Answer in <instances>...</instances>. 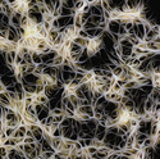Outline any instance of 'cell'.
<instances>
[{
  "label": "cell",
  "instance_id": "cell-1",
  "mask_svg": "<svg viewBox=\"0 0 160 159\" xmlns=\"http://www.w3.org/2000/svg\"><path fill=\"white\" fill-rule=\"evenodd\" d=\"M119 28H120V23H119L118 19H110V21L108 22L106 31H108L110 35H118Z\"/></svg>",
  "mask_w": 160,
  "mask_h": 159
},
{
  "label": "cell",
  "instance_id": "cell-2",
  "mask_svg": "<svg viewBox=\"0 0 160 159\" xmlns=\"http://www.w3.org/2000/svg\"><path fill=\"white\" fill-rule=\"evenodd\" d=\"M7 41L12 42V44H17L19 41V36L17 34V28H14L13 26H9L8 32H7Z\"/></svg>",
  "mask_w": 160,
  "mask_h": 159
},
{
  "label": "cell",
  "instance_id": "cell-3",
  "mask_svg": "<svg viewBox=\"0 0 160 159\" xmlns=\"http://www.w3.org/2000/svg\"><path fill=\"white\" fill-rule=\"evenodd\" d=\"M59 93V89L55 86V85H50V86H45V90H44V94L46 95V97L49 100L53 99V97H55L58 95Z\"/></svg>",
  "mask_w": 160,
  "mask_h": 159
},
{
  "label": "cell",
  "instance_id": "cell-4",
  "mask_svg": "<svg viewBox=\"0 0 160 159\" xmlns=\"http://www.w3.org/2000/svg\"><path fill=\"white\" fill-rule=\"evenodd\" d=\"M105 96V99L108 100V101H113V103H120V100H122V95L120 94H117V93H113V91H109L108 94H105L104 95Z\"/></svg>",
  "mask_w": 160,
  "mask_h": 159
},
{
  "label": "cell",
  "instance_id": "cell-5",
  "mask_svg": "<svg viewBox=\"0 0 160 159\" xmlns=\"http://www.w3.org/2000/svg\"><path fill=\"white\" fill-rule=\"evenodd\" d=\"M117 109H119V104L118 103H113V101H108L105 105H104V114H109Z\"/></svg>",
  "mask_w": 160,
  "mask_h": 159
},
{
  "label": "cell",
  "instance_id": "cell-6",
  "mask_svg": "<svg viewBox=\"0 0 160 159\" xmlns=\"http://www.w3.org/2000/svg\"><path fill=\"white\" fill-rule=\"evenodd\" d=\"M61 143H63V139L61 137H51L50 140V145L54 151H59L61 149Z\"/></svg>",
  "mask_w": 160,
  "mask_h": 159
},
{
  "label": "cell",
  "instance_id": "cell-7",
  "mask_svg": "<svg viewBox=\"0 0 160 159\" xmlns=\"http://www.w3.org/2000/svg\"><path fill=\"white\" fill-rule=\"evenodd\" d=\"M72 42H75L76 45L81 46L82 49H87V46L90 44V39H81V37H78V36H76V37L72 40Z\"/></svg>",
  "mask_w": 160,
  "mask_h": 159
},
{
  "label": "cell",
  "instance_id": "cell-8",
  "mask_svg": "<svg viewBox=\"0 0 160 159\" xmlns=\"http://www.w3.org/2000/svg\"><path fill=\"white\" fill-rule=\"evenodd\" d=\"M82 50L83 49L81 46H78V45L75 44V42H72V44L69 45V48H68V54L69 55H79V54L82 53Z\"/></svg>",
  "mask_w": 160,
  "mask_h": 159
},
{
  "label": "cell",
  "instance_id": "cell-9",
  "mask_svg": "<svg viewBox=\"0 0 160 159\" xmlns=\"http://www.w3.org/2000/svg\"><path fill=\"white\" fill-rule=\"evenodd\" d=\"M21 17H22V14H19V13H13V16L10 17V26H13L14 28H17V27H19L21 26Z\"/></svg>",
  "mask_w": 160,
  "mask_h": 159
},
{
  "label": "cell",
  "instance_id": "cell-10",
  "mask_svg": "<svg viewBox=\"0 0 160 159\" xmlns=\"http://www.w3.org/2000/svg\"><path fill=\"white\" fill-rule=\"evenodd\" d=\"M49 115H50V109H49V107L47 105H44V108L41 109V112H39L37 113V121L40 122V121H44V119H46Z\"/></svg>",
  "mask_w": 160,
  "mask_h": 159
},
{
  "label": "cell",
  "instance_id": "cell-11",
  "mask_svg": "<svg viewBox=\"0 0 160 159\" xmlns=\"http://www.w3.org/2000/svg\"><path fill=\"white\" fill-rule=\"evenodd\" d=\"M10 99H9V96H8V93L5 91V93H2L0 94V105H3V107H7V108H10Z\"/></svg>",
  "mask_w": 160,
  "mask_h": 159
},
{
  "label": "cell",
  "instance_id": "cell-12",
  "mask_svg": "<svg viewBox=\"0 0 160 159\" xmlns=\"http://www.w3.org/2000/svg\"><path fill=\"white\" fill-rule=\"evenodd\" d=\"M149 97H150L152 101L158 103V101H159V97H160V87H152V91L150 93Z\"/></svg>",
  "mask_w": 160,
  "mask_h": 159
},
{
  "label": "cell",
  "instance_id": "cell-13",
  "mask_svg": "<svg viewBox=\"0 0 160 159\" xmlns=\"http://www.w3.org/2000/svg\"><path fill=\"white\" fill-rule=\"evenodd\" d=\"M146 50L152 51V53H159V50H160V45L155 44V42H154V41L146 42Z\"/></svg>",
  "mask_w": 160,
  "mask_h": 159
},
{
  "label": "cell",
  "instance_id": "cell-14",
  "mask_svg": "<svg viewBox=\"0 0 160 159\" xmlns=\"http://www.w3.org/2000/svg\"><path fill=\"white\" fill-rule=\"evenodd\" d=\"M31 57H32V63L35 65H39L41 64V55H40V53L37 51H35V50H31Z\"/></svg>",
  "mask_w": 160,
  "mask_h": 159
},
{
  "label": "cell",
  "instance_id": "cell-15",
  "mask_svg": "<svg viewBox=\"0 0 160 159\" xmlns=\"http://www.w3.org/2000/svg\"><path fill=\"white\" fill-rule=\"evenodd\" d=\"M35 101L39 103V104H42V105H47L49 99L46 97L45 94H40V95H36V96H35Z\"/></svg>",
  "mask_w": 160,
  "mask_h": 159
},
{
  "label": "cell",
  "instance_id": "cell-16",
  "mask_svg": "<svg viewBox=\"0 0 160 159\" xmlns=\"http://www.w3.org/2000/svg\"><path fill=\"white\" fill-rule=\"evenodd\" d=\"M110 72L113 73V77H114L115 80H118V78L122 76V73H123V67H122V65H115Z\"/></svg>",
  "mask_w": 160,
  "mask_h": 159
},
{
  "label": "cell",
  "instance_id": "cell-17",
  "mask_svg": "<svg viewBox=\"0 0 160 159\" xmlns=\"http://www.w3.org/2000/svg\"><path fill=\"white\" fill-rule=\"evenodd\" d=\"M63 62H64V57H61V55H59V54H58V55L53 59L51 65L55 67V68H59V67H60L61 64H63Z\"/></svg>",
  "mask_w": 160,
  "mask_h": 159
},
{
  "label": "cell",
  "instance_id": "cell-18",
  "mask_svg": "<svg viewBox=\"0 0 160 159\" xmlns=\"http://www.w3.org/2000/svg\"><path fill=\"white\" fill-rule=\"evenodd\" d=\"M79 85H81V81H79V80H77V78H73L72 81L68 83L67 89H68V90H76V89L79 87Z\"/></svg>",
  "mask_w": 160,
  "mask_h": 159
},
{
  "label": "cell",
  "instance_id": "cell-19",
  "mask_svg": "<svg viewBox=\"0 0 160 159\" xmlns=\"http://www.w3.org/2000/svg\"><path fill=\"white\" fill-rule=\"evenodd\" d=\"M138 86H140V85H138V82L136 81V80H131V81L126 82V85H124V87H123V89H127V90H132V89H137Z\"/></svg>",
  "mask_w": 160,
  "mask_h": 159
},
{
  "label": "cell",
  "instance_id": "cell-20",
  "mask_svg": "<svg viewBox=\"0 0 160 159\" xmlns=\"http://www.w3.org/2000/svg\"><path fill=\"white\" fill-rule=\"evenodd\" d=\"M86 125H87V127L90 128L91 131H95L96 130V127H97V125H99V122H97L95 118H91V119H89L87 122H85Z\"/></svg>",
  "mask_w": 160,
  "mask_h": 159
},
{
  "label": "cell",
  "instance_id": "cell-21",
  "mask_svg": "<svg viewBox=\"0 0 160 159\" xmlns=\"http://www.w3.org/2000/svg\"><path fill=\"white\" fill-rule=\"evenodd\" d=\"M54 153L55 151H42L41 154L39 155V159H51L54 157Z\"/></svg>",
  "mask_w": 160,
  "mask_h": 159
},
{
  "label": "cell",
  "instance_id": "cell-22",
  "mask_svg": "<svg viewBox=\"0 0 160 159\" xmlns=\"http://www.w3.org/2000/svg\"><path fill=\"white\" fill-rule=\"evenodd\" d=\"M86 5V2L85 0H81V2H75V10L77 12V13H79V12L82 10V8Z\"/></svg>",
  "mask_w": 160,
  "mask_h": 159
},
{
  "label": "cell",
  "instance_id": "cell-23",
  "mask_svg": "<svg viewBox=\"0 0 160 159\" xmlns=\"http://www.w3.org/2000/svg\"><path fill=\"white\" fill-rule=\"evenodd\" d=\"M61 7L68 8V9H75V2H72V0H64V2H61Z\"/></svg>",
  "mask_w": 160,
  "mask_h": 159
},
{
  "label": "cell",
  "instance_id": "cell-24",
  "mask_svg": "<svg viewBox=\"0 0 160 159\" xmlns=\"http://www.w3.org/2000/svg\"><path fill=\"white\" fill-rule=\"evenodd\" d=\"M14 131H16V128H12V127H4V133L7 135V137H13L14 135Z\"/></svg>",
  "mask_w": 160,
  "mask_h": 159
},
{
  "label": "cell",
  "instance_id": "cell-25",
  "mask_svg": "<svg viewBox=\"0 0 160 159\" xmlns=\"http://www.w3.org/2000/svg\"><path fill=\"white\" fill-rule=\"evenodd\" d=\"M106 103H108V100L105 99V96L103 95L101 97H99V99L96 100V103H95V105H97V107H103V108H104V105H105ZM95 105H94V107H95Z\"/></svg>",
  "mask_w": 160,
  "mask_h": 159
},
{
  "label": "cell",
  "instance_id": "cell-26",
  "mask_svg": "<svg viewBox=\"0 0 160 159\" xmlns=\"http://www.w3.org/2000/svg\"><path fill=\"white\" fill-rule=\"evenodd\" d=\"M97 151V149L95 148V146H89V148H86V149H83V153L85 154H87V155H92V154H95V153Z\"/></svg>",
  "mask_w": 160,
  "mask_h": 159
},
{
  "label": "cell",
  "instance_id": "cell-27",
  "mask_svg": "<svg viewBox=\"0 0 160 159\" xmlns=\"http://www.w3.org/2000/svg\"><path fill=\"white\" fill-rule=\"evenodd\" d=\"M5 158H8V150L5 146H0V159H5Z\"/></svg>",
  "mask_w": 160,
  "mask_h": 159
},
{
  "label": "cell",
  "instance_id": "cell-28",
  "mask_svg": "<svg viewBox=\"0 0 160 159\" xmlns=\"http://www.w3.org/2000/svg\"><path fill=\"white\" fill-rule=\"evenodd\" d=\"M44 90H45V86L42 83L40 85H36V91H35V96L36 95H40V94H44Z\"/></svg>",
  "mask_w": 160,
  "mask_h": 159
},
{
  "label": "cell",
  "instance_id": "cell-29",
  "mask_svg": "<svg viewBox=\"0 0 160 159\" xmlns=\"http://www.w3.org/2000/svg\"><path fill=\"white\" fill-rule=\"evenodd\" d=\"M120 90H122V87L119 86L118 83H117V80H115V82L112 85V89H110V91H113V93H117V94H119L120 93Z\"/></svg>",
  "mask_w": 160,
  "mask_h": 159
},
{
  "label": "cell",
  "instance_id": "cell-30",
  "mask_svg": "<svg viewBox=\"0 0 160 159\" xmlns=\"http://www.w3.org/2000/svg\"><path fill=\"white\" fill-rule=\"evenodd\" d=\"M92 146H95L96 149H100V148H103L104 146V143L103 141H99V140H96L95 137L92 139Z\"/></svg>",
  "mask_w": 160,
  "mask_h": 159
},
{
  "label": "cell",
  "instance_id": "cell-31",
  "mask_svg": "<svg viewBox=\"0 0 160 159\" xmlns=\"http://www.w3.org/2000/svg\"><path fill=\"white\" fill-rule=\"evenodd\" d=\"M106 132L113 133V135H118V126H110L106 128Z\"/></svg>",
  "mask_w": 160,
  "mask_h": 159
},
{
  "label": "cell",
  "instance_id": "cell-32",
  "mask_svg": "<svg viewBox=\"0 0 160 159\" xmlns=\"http://www.w3.org/2000/svg\"><path fill=\"white\" fill-rule=\"evenodd\" d=\"M50 114L51 115H60V114H64V111L61 108H55L53 111H50Z\"/></svg>",
  "mask_w": 160,
  "mask_h": 159
},
{
  "label": "cell",
  "instance_id": "cell-33",
  "mask_svg": "<svg viewBox=\"0 0 160 159\" xmlns=\"http://www.w3.org/2000/svg\"><path fill=\"white\" fill-rule=\"evenodd\" d=\"M35 143L36 141H35L33 137H26V136H24L23 141H22V144H24V145H31V144H35Z\"/></svg>",
  "mask_w": 160,
  "mask_h": 159
},
{
  "label": "cell",
  "instance_id": "cell-34",
  "mask_svg": "<svg viewBox=\"0 0 160 159\" xmlns=\"http://www.w3.org/2000/svg\"><path fill=\"white\" fill-rule=\"evenodd\" d=\"M50 135H51V137H61V130H60V127L57 128V130L51 131Z\"/></svg>",
  "mask_w": 160,
  "mask_h": 159
},
{
  "label": "cell",
  "instance_id": "cell-35",
  "mask_svg": "<svg viewBox=\"0 0 160 159\" xmlns=\"http://www.w3.org/2000/svg\"><path fill=\"white\" fill-rule=\"evenodd\" d=\"M77 36L78 37H81V39H89V36H87V32L85 31V30H79V31H77Z\"/></svg>",
  "mask_w": 160,
  "mask_h": 159
},
{
  "label": "cell",
  "instance_id": "cell-36",
  "mask_svg": "<svg viewBox=\"0 0 160 159\" xmlns=\"http://www.w3.org/2000/svg\"><path fill=\"white\" fill-rule=\"evenodd\" d=\"M123 27H124V30H126L127 32H130L131 30L133 28V23H132L131 21H128V22H126L124 24H123Z\"/></svg>",
  "mask_w": 160,
  "mask_h": 159
},
{
  "label": "cell",
  "instance_id": "cell-37",
  "mask_svg": "<svg viewBox=\"0 0 160 159\" xmlns=\"http://www.w3.org/2000/svg\"><path fill=\"white\" fill-rule=\"evenodd\" d=\"M92 73L94 77H103V71L100 68H92Z\"/></svg>",
  "mask_w": 160,
  "mask_h": 159
},
{
  "label": "cell",
  "instance_id": "cell-38",
  "mask_svg": "<svg viewBox=\"0 0 160 159\" xmlns=\"http://www.w3.org/2000/svg\"><path fill=\"white\" fill-rule=\"evenodd\" d=\"M53 118H54V122H55V123H60V122L64 119V114H60V115H53Z\"/></svg>",
  "mask_w": 160,
  "mask_h": 159
},
{
  "label": "cell",
  "instance_id": "cell-39",
  "mask_svg": "<svg viewBox=\"0 0 160 159\" xmlns=\"http://www.w3.org/2000/svg\"><path fill=\"white\" fill-rule=\"evenodd\" d=\"M36 69V65L32 63V64H27V75L28 73H33Z\"/></svg>",
  "mask_w": 160,
  "mask_h": 159
},
{
  "label": "cell",
  "instance_id": "cell-40",
  "mask_svg": "<svg viewBox=\"0 0 160 159\" xmlns=\"http://www.w3.org/2000/svg\"><path fill=\"white\" fill-rule=\"evenodd\" d=\"M53 123H54V118H53V115L50 114V115H49V117L46 118V125H47V126H51Z\"/></svg>",
  "mask_w": 160,
  "mask_h": 159
},
{
  "label": "cell",
  "instance_id": "cell-41",
  "mask_svg": "<svg viewBox=\"0 0 160 159\" xmlns=\"http://www.w3.org/2000/svg\"><path fill=\"white\" fill-rule=\"evenodd\" d=\"M50 128H51V131H54V130H57V128H59V123H55V122H54V123L50 126Z\"/></svg>",
  "mask_w": 160,
  "mask_h": 159
},
{
  "label": "cell",
  "instance_id": "cell-42",
  "mask_svg": "<svg viewBox=\"0 0 160 159\" xmlns=\"http://www.w3.org/2000/svg\"><path fill=\"white\" fill-rule=\"evenodd\" d=\"M26 137H33V136H32V131L27 130V131H26Z\"/></svg>",
  "mask_w": 160,
  "mask_h": 159
},
{
  "label": "cell",
  "instance_id": "cell-43",
  "mask_svg": "<svg viewBox=\"0 0 160 159\" xmlns=\"http://www.w3.org/2000/svg\"><path fill=\"white\" fill-rule=\"evenodd\" d=\"M2 93H5V86L3 83H0V94H2Z\"/></svg>",
  "mask_w": 160,
  "mask_h": 159
}]
</instances>
